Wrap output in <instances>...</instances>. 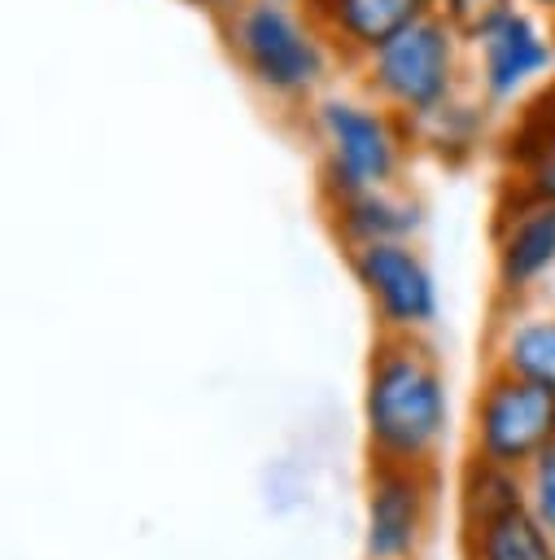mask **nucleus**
Listing matches in <instances>:
<instances>
[{
  "mask_svg": "<svg viewBox=\"0 0 555 560\" xmlns=\"http://www.w3.org/2000/svg\"><path fill=\"white\" fill-rule=\"evenodd\" d=\"M223 35L245 74L271 96L293 101L323 79V44L284 0H236L223 13Z\"/></svg>",
  "mask_w": 555,
  "mask_h": 560,
  "instance_id": "f03ea898",
  "label": "nucleus"
},
{
  "mask_svg": "<svg viewBox=\"0 0 555 560\" xmlns=\"http://www.w3.org/2000/svg\"><path fill=\"white\" fill-rule=\"evenodd\" d=\"M371 66V88L406 109V114H428L441 101H450L454 83V26L441 13H424L398 35H389L380 48L367 52Z\"/></svg>",
  "mask_w": 555,
  "mask_h": 560,
  "instance_id": "7ed1b4c3",
  "label": "nucleus"
},
{
  "mask_svg": "<svg viewBox=\"0 0 555 560\" xmlns=\"http://www.w3.org/2000/svg\"><path fill=\"white\" fill-rule=\"evenodd\" d=\"M363 411H367V433L385 459L393 464L424 459L446 429V385L437 363L411 341L380 346L367 372Z\"/></svg>",
  "mask_w": 555,
  "mask_h": 560,
  "instance_id": "f257e3e1",
  "label": "nucleus"
},
{
  "mask_svg": "<svg viewBox=\"0 0 555 560\" xmlns=\"http://www.w3.org/2000/svg\"><path fill=\"white\" fill-rule=\"evenodd\" d=\"M424 534V481L415 468L385 459L367 499V556L406 560Z\"/></svg>",
  "mask_w": 555,
  "mask_h": 560,
  "instance_id": "6e6552de",
  "label": "nucleus"
},
{
  "mask_svg": "<svg viewBox=\"0 0 555 560\" xmlns=\"http://www.w3.org/2000/svg\"><path fill=\"white\" fill-rule=\"evenodd\" d=\"M516 171L529 201H555V96L533 105L524 127L516 131Z\"/></svg>",
  "mask_w": 555,
  "mask_h": 560,
  "instance_id": "f8f14e48",
  "label": "nucleus"
},
{
  "mask_svg": "<svg viewBox=\"0 0 555 560\" xmlns=\"http://www.w3.org/2000/svg\"><path fill=\"white\" fill-rule=\"evenodd\" d=\"M533 4H542V9H555V0H533Z\"/></svg>",
  "mask_w": 555,
  "mask_h": 560,
  "instance_id": "f3484780",
  "label": "nucleus"
},
{
  "mask_svg": "<svg viewBox=\"0 0 555 560\" xmlns=\"http://www.w3.org/2000/svg\"><path fill=\"white\" fill-rule=\"evenodd\" d=\"M319 127L328 136V179L336 197L380 188L398 171V131L385 114L350 101H328L319 109Z\"/></svg>",
  "mask_w": 555,
  "mask_h": 560,
  "instance_id": "39448f33",
  "label": "nucleus"
},
{
  "mask_svg": "<svg viewBox=\"0 0 555 560\" xmlns=\"http://www.w3.org/2000/svg\"><path fill=\"white\" fill-rule=\"evenodd\" d=\"M533 503H538V521L555 538V446H546L538 455V468H533Z\"/></svg>",
  "mask_w": 555,
  "mask_h": 560,
  "instance_id": "2eb2a0df",
  "label": "nucleus"
},
{
  "mask_svg": "<svg viewBox=\"0 0 555 560\" xmlns=\"http://www.w3.org/2000/svg\"><path fill=\"white\" fill-rule=\"evenodd\" d=\"M336 223L358 245H371V241H398V236H406L420 219H415V206H398V201L380 197L376 188H363V192L336 197Z\"/></svg>",
  "mask_w": 555,
  "mask_h": 560,
  "instance_id": "ddd939ff",
  "label": "nucleus"
},
{
  "mask_svg": "<svg viewBox=\"0 0 555 560\" xmlns=\"http://www.w3.org/2000/svg\"><path fill=\"white\" fill-rule=\"evenodd\" d=\"M463 547H468V560H555L546 525L524 508H507L489 525L463 534Z\"/></svg>",
  "mask_w": 555,
  "mask_h": 560,
  "instance_id": "9b49d317",
  "label": "nucleus"
},
{
  "mask_svg": "<svg viewBox=\"0 0 555 560\" xmlns=\"http://www.w3.org/2000/svg\"><path fill=\"white\" fill-rule=\"evenodd\" d=\"M323 31L350 48H380L389 35L433 13V0H310Z\"/></svg>",
  "mask_w": 555,
  "mask_h": 560,
  "instance_id": "1a4fd4ad",
  "label": "nucleus"
},
{
  "mask_svg": "<svg viewBox=\"0 0 555 560\" xmlns=\"http://www.w3.org/2000/svg\"><path fill=\"white\" fill-rule=\"evenodd\" d=\"M441 4V18L454 26V31H468V35H476V26L485 22V18H494L503 4H511V0H437Z\"/></svg>",
  "mask_w": 555,
  "mask_h": 560,
  "instance_id": "dca6fc26",
  "label": "nucleus"
},
{
  "mask_svg": "<svg viewBox=\"0 0 555 560\" xmlns=\"http://www.w3.org/2000/svg\"><path fill=\"white\" fill-rule=\"evenodd\" d=\"M507 372L538 381L542 389L555 394V319L520 324L507 337Z\"/></svg>",
  "mask_w": 555,
  "mask_h": 560,
  "instance_id": "4468645a",
  "label": "nucleus"
},
{
  "mask_svg": "<svg viewBox=\"0 0 555 560\" xmlns=\"http://www.w3.org/2000/svg\"><path fill=\"white\" fill-rule=\"evenodd\" d=\"M546 267H555V201H529L498 241V280L516 293Z\"/></svg>",
  "mask_w": 555,
  "mask_h": 560,
  "instance_id": "9d476101",
  "label": "nucleus"
},
{
  "mask_svg": "<svg viewBox=\"0 0 555 560\" xmlns=\"http://www.w3.org/2000/svg\"><path fill=\"white\" fill-rule=\"evenodd\" d=\"M472 39L481 44V79L494 101L516 96L533 74H542L551 66L546 35L533 26L529 13L511 9V4H503L494 18H485Z\"/></svg>",
  "mask_w": 555,
  "mask_h": 560,
  "instance_id": "0eeeda50",
  "label": "nucleus"
},
{
  "mask_svg": "<svg viewBox=\"0 0 555 560\" xmlns=\"http://www.w3.org/2000/svg\"><path fill=\"white\" fill-rule=\"evenodd\" d=\"M354 276L380 306V315L398 328L428 324L437 315V293L428 267L402 241H371L354 254Z\"/></svg>",
  "mask_w": 555,
  "mask_h": 560,
  "instance_id": "423d86ee",
  "label": "nucleus"
},
{
  "mask_svg": "<svg viewBox=\"0 0 555 560\" xmlns=\"http://www.w3.org/2000/svg\"><path fill=\"white\" fill-rule=\"evenodd\" d=\"M555 442V394L516 372L498 376L476 402V446L494 464L538 459Z\"/></svg>",
  "mask_w": 555,
  "mask_h": 560,
  "instance_id": "20e7f679",
  "label": "nucleus"
}]
</instances>
